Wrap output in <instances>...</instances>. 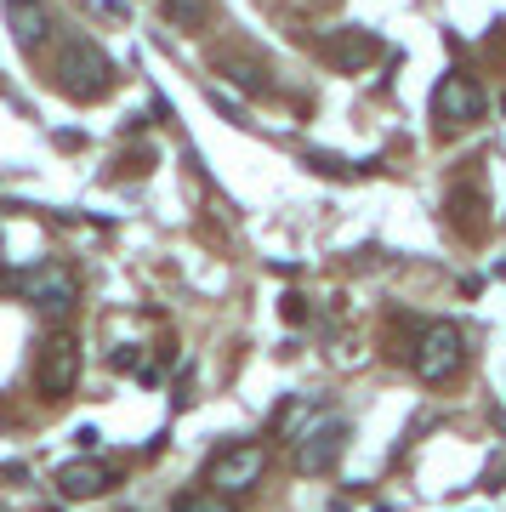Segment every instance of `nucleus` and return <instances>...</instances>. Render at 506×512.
<instances>
[{"label": "nucleus", "instance_id": "obj_1", "mask_svg": "<svg viewBox=\"0 0 506 512\" xmlns=\"http://www.w3.org/2000/svg\"><path fill=\"white\" fill-rule=\"evenodd\" d=\"M57 86L69 97H80V103H97V97H109L114 92V63L91 40H80V35H69L63 46H57Z\"/></svg>", "mask_w": 506, "mask_h": 512}, {"label": "nucleus", "instance_id": "obj_2", "mask_svg": "<svg viewBox=\"0 0 506 512\" xmlns=\"http://www.w3.org/2000/svg\"><path fill=\"white\" fill-rule=\"evenodd\" d=\"M461 365H467V336H461L450 319L421 325L416 348H410V370H416L421 382H450Z\"/></svg>", "mask_w": 506, "mask_h": 512}, {"label": "nucleus", "instance_id": "obj_3", "mask_svg": "<svg viewBox=\"0 0 506 512\" xmlns=\"http://www.w3.org/2000/svg\"><path fill=\"white\" fill-rule=\"evenodd\" d=\"M347 439H353L347 416H313V427L296 433V473H308V478L330 473L347 456Z\"/></svg>", "mask_w": 506, "mask_h": 512}, {"label": "nucleus", "instance_id": "obj_4", "mask_svg": "<svg viewBox=\"0 0 506 512\" xmlns=\"http://www.w3.org/2000/svg\"><path fill=\"white\" fill-rule=\"evenodd\" d=\"M35 387L46 399H69L74 387H80V342H74L69 330H52L35 353Z\"/></svg>", "mask_w": 506, "mask_h": 512}, {"label": "nucleus", "instance_id": "obj_5", "mask_svg": "<svg viewBox=\"0 0 506 512\" xmlns=\"http://www.w3.org/2000/svg\"><path fill=\"white\" fill-rule=\"evenodd\" d=\"M262 473H268V450H262V444H228V450L211 456L205 484H211L217 495H245V490L262 484Z\"/></svg>", "mask_w": 506, "mask_h": 512}, {"label": "nucleus", "instance_id": "obj_6", "mask_svg": "<svg viewBox=\"0 0 506 512\" xmlns=\"http://www.w3.org/2000/svg\"><path fill=\"white\" fill-rule=\"evenodd\" d=\"M23 296H29V308H40L46 319H63V313L80 302V279H74L63 262H40L35 274L23 279Z\"/></svg>", "mask_w": 506, "mask_h": 512}, {"label": "nucleus", "instance_id": "obj_7", "mask_svg": "<svg viewBox=\"0 0 506 512\" xmlns=\"http://www.w3.org/2000/svg\"><path fill=\"white\" fill-rule=\"evenodd\" d=\"M114 467L109 461H69V467H57V495H69V501H91V495H109L114 490Z\"/></svg>", "mask_w": 506, "mask_h": 512}, {"label": "nucleus", "instance_id": "obj_8", "mask_svg": "<svg viewBox=\"0 0 506 512\" xmlns=\"http://www.w3.org/2000/svg\"><path fill=\"white\" fill-rule=\"evenodd\" d=\"M319 52H325L330 69H364V63L381 52V40L370 35V29H336V35L319 40Z\"/></svg>", "mask_w": 506, "mask_h": 512}, {"label": "nucleus", "instance_id": "obj_9", "mask_svg": "<svg viewBox=\"0 0 506 512\" xmlns=\"http://www.w3.org/2000/svg\"><path fill=\"white\" fill-rule=\"evenodd\" d=\"M438 114L455 120V126H472V120H484V92L472 86L467 74H450V80L438 86Z\"/></svg>", "mask_w": 506, "mask_h": 512}, {"label": "nucleus", "instance_id": "obj_10", "mask_svg": "<svg viewBox=\"0 0 506 512\" xmlns=\"http://www.w3.org/2000/svg\"><path fill=\"white\" fill-rule=\"evenodd\" d=\"M6 18H12V35H18L23 52H35L46 40V6L40 0H6Z\"/></svg>", "mask_w": 506, "mask_h": 512}, {"label": "nucleus", "instance_id": "obj_11", "mask_svg": "<svg viewBox=\"0 0 506 512\" xmlns=\"http://www.w3.org/2000/svg\"><path fill=\"white\" fill-rule=\"evenodd\" d=\"M160 12L171 29H205L211 12H217V0H160Z\"/></svg>", "mask_w": 506, "mask_h": 512}, {"label": "nucleus", "instance_id": "obj_12", "mask_svg": "<svg viewBox=\"0 0 506 512\" xmlns=\"http://www.w3.org/2000/svg\"><path fill=\"white\" fill-rule=\"evenodd\" d=\"M222 74H228L234 86H245V92H268L262 69H256V63H245V57H222Z\"/></svg>", "mask_w": 506, "mask_h": 512}, {"label": "nucleus", "instance_id": "obj_13", "mask_svg": "<svg viewBox=\"0 0 506 512\" xmlns=\"http://www.w3.org/2000/svg\"><path fill=\"white\" fill-rule=\"evenodd\" d=\"M171 512H228V495H217V490H188V495H177V501H171Z\"/></svg>", "mask_w": 506, "mask_h": 512}, {"label": "nucleus", "instance_id": "obj_14", "mask_svg": "<svg viewBox=\"0 0 506 512\" xmlns=\"http://www.w3.org/2000/svg\"><path fill=\"white\" fill-rule=\"evenodd\" d=\"M501 478H506V461H489V473H484V490H501Z\"/></svg>", "mask_w": 506, "mask_h": 512}]
</instances>
